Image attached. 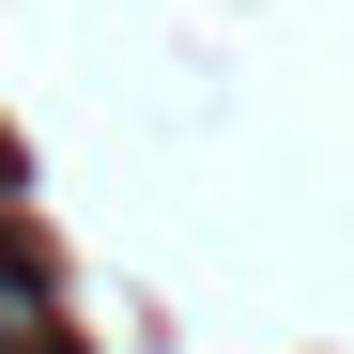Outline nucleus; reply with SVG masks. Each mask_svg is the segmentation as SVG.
Wrapping results in <instances>:
<instances>
[{"mask_svg":"<svg viewBox=\"0 0 354 354\" xmlns=\"http://www.w3.org/2000/svg\"><path fill=\"white\" fill-rule=\"evenodd\" d=\"M31 324H46V308H31V292H0V354H31Z\"/></svg>","mask_w":354,"mask_h":354,"instance_id":"obj_1","label":"nucleus"}]
</instances>
